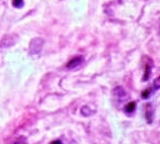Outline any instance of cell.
Returning <instances> with one entry per match:
<instances>
[{
  "label": "cell",
  "mask_w": 160,
  "mask_h": 144,
  "mask_svg": "<svg viewBox=\"0 0 160 144\" xmlns=\"http://www.w3.org/2000/svg\"><path fill=\"white\" fill-rule=\"evenodd\" d=\"M44 46V40L42 38H35L32 39L31 44H29V51L32 55H37L39 54L42 49H43Z\"/></svg>",
  "instance_id": "6da1fadb"
},
{
  "label": "cell",
  "mask_w": 160,
  "mask_h": 144,
  "mask_svg": "<svg viewBox=\"0 0 160 144\" xmlns=\"http://www.w3.org/2000/svg\"><path fill=\"white\" fill-rule=\"evenodd\" d=\"M18 41V36L14 33H8V35L4 36L1 41H0V47L1 48H8L11 47L12 45L15 44V42Z\"/></svg>",
  "instance_id": "7a4b0ae2"
},
{
  "label": "cell",
  "mask_w": 160,
  "mask_h": 144,
  "mask_svg": "<svg viewBox=\"0 0 160 144\" xmlns=\"http://www.w3.org/2000/svg\"><path fill=\"white\" fill-rule=\"evenodd\" d=\"M82 62H83V58L81 56L74 57L73 59H71V60L68 62V64H67V68L68 69H76L77 67H79L82 64Z\"/></svg>",
  "instance_id": "3957f363"
},
{
  "label": "cell",
  "mask_w": 160,
  "mask_h": 144,
  "mask_svg": "<svg viewBox=\"0 0 160 144\" xmlns=\"http://www.w3.org/2000/svg\"><path fill=\"white\" fill-rule=\"evenodd\" d=\"M135 110H136V103L131 101V103H129L127 105H126L125 112L127 113V114H132V113L135 112Z\"/></svg>",
  "instance_id": "277c9868"
},
{
  "label": "cell",
  "mask_w": 160,
  "mask_h": 144,
  "mask_svg": "<svg viewBox=\"0 0 160 144\" xmlns=\"http://www.w3.org/2000/svg\"><path fill=\"white\" fill-rule=\"evenodd\" d=\"M113 92H115L116 96H118L121 100H123L124 97L126 96V91L124 90V88H122V87H117Z\"/></svg>",
  "instance_id": "5b68a950"
},
{
  "label": "cell",
  "mask_w": 160,
  "mask_h": 144,
  "mask_svg": "<svg viewBox=\"0 0 160 144\" xmlns=\"http://www.w3.org/2000/svg\"><path fill=\"white\" fill-rule=\"evenodd\" d=\"M150 72H151V66H149L148 64L146 65L145 67V72H144V77H143V80L144 81H147L149 79V76H150Z\"/></svg>",
  "instance_id": "8992f818"
},
{
  "label": "cell",
  "mask_w": 160,
  "mask_h": 144,
  "mask_svg": "<svg viewBox=\"0 0 160 144\" xmlns=\"http://www.w3.org/2000/svg\"><path fill=\"white\" fill-rule=\"evenodd\" d=\"M13 6L16 8H22L23 6L22 0H13Z\"/></svg>",
  "instance_id": "52a82bcc"
},
{
  "label": "cell",
  "mask_w": 160,
  "mask_h": 144,
  "mask_svg": "<svg viewBox=\"0 0 160 144\" xmlns=\"http://www.w3.org/2000/svg\"><path fill=\"white\" fill-rule=\"evenodd\" d=\"M151 94H152V90H150V88H148V90H146L142 92V96L144 97V99H148V97L151 95Z\"/></svg>",
  "instance_id": "ba28073f"
},
{
  "label": "cell",
  "mask_w": 160,
  "mask_h": 144,
  "mask_svg": "<svg viewBox=\"0 0 160 144\" xmlns=\"http://www.w3.org/2000/svg\"><path fill=\"white\" fill-rule=\"evenodd\" d=\"M153 86L155 90H160V76L158 78H156L153 82Z\"/></svg>",
  "instance_id": "9c48e42d"
},
{
  "label": "cell",
  "mask_w": 160,
  "mask_h": 144,
  "mask_svg": "<svg viewBox=\"0 0 160 144\" xmlns=\"http://www.w3.org/2000/svg\"><path fill=\"white\" fill-rule=\"evenodd\" d=\"M13 144H26V138L19 137L18 139H16Z\"/></svg>",
  "instance_id": "30bf717a"
},
{
  "label": "cell",
  "mask_w": 160,
  "mask_h": 144,
  "mask_svg": "<svg viewBox=\"0 0 160 144\" xmlns=\"http://www.w3.org/2000/svg\"><path fill=\"white\" fill-rule=\"evenodd\" d=\"M51 144H63L60 140H55L53 142H51Z\"/></svg>",
  "instance_id": "8fae6325"
}]
</instances>
